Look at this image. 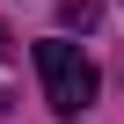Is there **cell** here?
Listing matches in <instances>:
<instances>
[{
	"label": "cell",
	"instance_id": "obj_1",
	"mask_svg": "<svg viewBox=\"0 0 124 124\" xmlns=\"http://www.w3.org/2000/svg\"><path fill=\"white\" fill-rule=\"evenodd\" d=\"M37 80H44V102L58 109V117H80V109H95V66H88V51L80 44H66V37H44L37 44Z\"/></svg>",
	"mask_w": 124,
	"mask_h": 124
},
{
	"label": "cell",
	"instance_id": "obj_2",
	"mask_svg": "<svg viewBox=\"0 0 124 124\" xmlns=\"http://www.w3.org/2000/svg\"><path fill=\"white\" fill-rule=\"evenodd\" d=\"M66 29H95V0H66Z\"/></svg>",
	"mask_w": 124,
	"mask_h": 124
}]
</instances>
